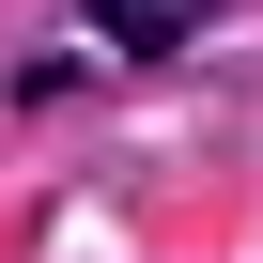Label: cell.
Returning <instances> with one entry per match:
<instances>
[{"mask_svg":"<svg viewBox=\"0 0 263 263\" xmlns=\"http://www.w3.org/2000/svg\"><path fill=\"white\" fill-rule=\"evenodd\" d=\"M78 31H93L108 62H171V47L217 31V0H78Z\"/></svg>","mask_w":263,"mask_h":263,"instance_id":"cell-1","label":"cell"}]
</instances>
